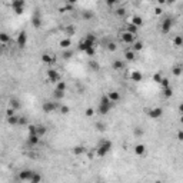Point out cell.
I'll use <instances>...</instances> for the list:
<instances>
[{"mask_svg":"<svg viewBox=\"0 0 183 183\" xmlns=\"http://www.w3.org/2000/svg\"><path fill=\"white\" fill-rule=\"evenodd\" d=\"M116 14H117L119 17H123V16H126V10H125L123 7H120V9L116 10Z\"/></svg>","mask_w":183,"mask_h":183,"instance_id":"cell-43","label":"cell"},{"mask_svg":"<svg viewBox=\"0 0 183 183\" xmlns=\"http://www.w3.org/2000/svg\"><path fill=\"white\" fill-rule=\"evenodd\" d=\"M40 180H42V176H40L39 173H36V172H34V173H33V176H32V180H30V182H32V183H39Z\"/></svg>","mask_w":183,"mask_h":183,"instance_id":"cell-33","label":"cell"},{"mask_svg":"<svg viewBox=\"0 0 183 183\" xmlns=\"http://www.w3.org/2000/svg\"><path fill=\"white\" fill-rule=\"evenodd\" d=\"M89 66H90L95 72H97V70H99V64H97L96 62H90V63H89Z\"/></svg>","mask_w":183,"mask_h":183,"instance_id":"cell-47","label":"cell"},{"mask_svg":"<svg viewBox=\"0 0 183 183\" xmlns=\"http://www.w3.org/2000/svg\"><path fill=\"white\" fill-rule=\"evenodd\" d=\"M10 107H11V109H14V110H17V109L20 107L19 100H17V99H11V100H10Z\"/></svg>","mask_w":183,"mask_h":183,"instance_id":"cell-32","label":"cell"},{"mask_svg":"<svg viewBox=\"0 0 183 183\" xmlns=\"http://www.w3.org/2000/svg\"><path fill=\"white\" fill-rule=\"evenodd\" d=\"M19 125H27V120L24 117H19Z\"/></svg>","mask_w":183,"mask_h":183,"instance_id":"cell-50","label":"cell"},{"mask_svg":"<svg viewBox=\"0 0 183 183\" xmlns=\"http://www.w3.org/2000/svg\"><path fill=\"white\" fill-rule=\"evenodd\" d=\"M57 107H59V103H56V102H46L42 106L43 112H46V113H52V112L57 110Z\"/></svg>","mask_w":183,"mask_h":183,"instance_id":"cell-8","label":"cell"},{"mask_svg":"<svg viewBox=\"0 0 183 183\" xmlns=\"http://www.w3.org/2000/svg\"><path fill=\"white\" fill-rule=\"evenodd\" d=\"M84 40H86V43H87L90 47L96 44V36H95V34H92V33H87V34L84 36Z\"/></svg>","mask_w":183,"mask_h":183,"instance_id":"cell-13","label":"cell"},{"mask_svg":"<svg viewBox=\"0 0 183 183\" xmlns=\"http://www.w3.org/2000/svg\"><path fill=\"white\" fill-rule=\"evenodd\" d=\"M69 112H70V107H69V106H64V105L60 106V113H62V115H67Z\"/></svg>","mask_w":183,"mask_h":183,"instance_id":"cell-42","label":"cell"},{"mask_svg":"<svg viewBox=\"0 0 183 183\" xmlns=\"http://www.w3.org/2000/svg\"><path fill=\"white\" fill-rule=\"evenodd\" d=\"M84 54H86V56H89V57L95 56V46H93V47H89V49L84 52Z\"/></svg>","mask_w":183,"mask_h":183,"instance_id":"cell-41","label":"cell"},{"mask_svg":"<svg viewBox=\"0 0 183 183\" xmlns=\"http://www.w3.org/2000/svg\"><path fill=\"white\" fill-rule=\"evenodd\" d=\"M73 153H74V155H82V153H84V147H83V146H76V147L73 149Z\"/></svg>","mask_w":183,"mask_h":183,"instance_id":"cell-35","label":"cell"},{"mask_svg":"<svg viewBox=\"0 0 183 183\" xmlns=\"http://www.w3.org/2000/svg\"><path fill=\"white\" fill-rule=\"evenodd\" d=\"M60 47L62 49H69L70 46H72V40L69 39V37H66V39H63V40H60Z\"/></svg>","mask_w":183,"mask_h":183,"instance_id":"cell-22","label":"cell"},{"mask_svg":"<svg viewBox=\"0 0 183 183\" xmlns=\"http://www.w3.org/2000/svg\"><path fill=\"white\" fill-rule=\"evenodd\" d=\"M42 62H43V63L50 64V63H53V62H54V57H52L50 54H43V56H42Z\"/></svg>","mask_w":183,"mask_h":183,"instance_id":"cell-28","label":"cell"},{"mask_svg":"<svg viewBox=\"0 0 183 183\" xmlns=\"http://www.w3.org/2000/svg\"><path fill=\"white\" fill-rule=\"evenodd\" d=\"M16 43H17V46L20 49L26 47V44H27V33L26 32H20L19 36H17V39H16Z\"/></svg>","mask_w":183,"mask_h":183,"instance_id":"cell-7","label":"cell"},{"mask_svg":"<svg viewBox=\"0 0 183 183\" xmlns=\"http://www.w3.org/2000/svg\"><path fill=\"white\" fill-rule=\"evenodd\" d=\"M132 23H133L135 26L140 27V26H143V19H142L140 16H133V17H132Z\"/></svg>","mask_w":183,"mask_h":183,"instance_id":"cell-23","label":"cell"},{"mask_svg":"<svg viewBox=\"0 0 183 183\" xmlns=\"http://www.w3.org/2000/svg\"><path fill=\"white\" fill-rule=\"evenodd\" d=\"M182 73H183V66H180V64H175V66L172 67V74H173V76L179 77Z\"/></svg>","mask_w":183,"mask_h":183,"instance_id":"cell-15","label":"cell"},{"mask_svg":"<svg viewBox=\"0 0 183 183\" xmlns=\"http://www.w3.org/2000/svg\"><path fill=\"white\" fill-rule=\"evenodd\" d=\"M130 79H132L133 82H140V80H143V74H142L140 72L135 70V72H132V74H130Z\"/></svg>","mask_w":183,"mask_h":183,"instance_id":"cell-17","label":"cell"},{"mask_svg":"<svg viewBox=\"0 0 183 183\" xmlns=\"http://www.w3.org/2000/svg\"><path fill=\"white\" fill-rule=\"evenodd\" d=\"M64 95H66V92H62V90H57V89H54V93H53L54 99H57V100H62V99L64 97Z\"/></svg>","mask_w":183,"mask_h":183,"instance_id":"cell-29","label":"cell"},{"mask_svg":"<svg viewBox=\"0 0 183 183\" xmlns=\"http://www.w3.org/2000/svg\"><path fill=\"white\" fill-rule=\"evenodd\" d=\"M135 153H136L137 156L145 155V153H146V146H145V145H136V146H135Z\"/></svg>","mask_w":183,"mask_h":183,"instance_id":"cell-18","label":"cell"},{"mask_svg":"<svg viewBox=\"0 0 183 183\" xmlns=\"http://www.w3.org/2000/svg\"><path fill=\"white\" fill-rule=\"evenodd\" d=\"M56 89H57V90H62V92H66V83H64L63 80H59V82L56 83Z\"/></svg>","mask_w":183,"mask_h":183,"instance_id":"cell-31","label":"cell"},{"mask_svg":"<svg viewBox=\"0 0 183 183\" xmlns=\"http://www.w3.org/2000/svg\"><path fill=\"white\" fill-rule=\"evenodd\" d=\"M135 135H136V136H142V135H143V130H142L140 127H136V129H135Z\"/></svg>","mask_w":183,"mask_h":183,"instance_id":"cell-48","label":"cell"},{"mask_svg":"<svg viewBox=\"0 0 183 183\" xmlns=\"http://www.w3.org/2000/svg\"><path fill=\"white\" fill-rule=\"evenodd\" d=\"M166 3L168 4H173V3H176V0H166Z\"/></svg>","mask_w":183,"mask_h":183,"instance_id":"cell-55","label":"cell"},{"mask_svg":"<svg viewBox=\"0 0 183 183\" xmlns=\"http://www.w3.org/2000/svg\"><path fill=\"white\" fill-rule=\"evenodd\" d=\"M72 56H73V52H72V50L64 49V52H63V59H66V60H67V59H70Z\"/></svg>","mask_w":183,"mask_h":183,"instance_id":"cell-37","label":"cell"},{"mask_svg":"<svg viewBox=\"0 0 183 183\" xmlns=\"http://www.w3.org/2000/svg\"><path fill=\"white\" fill-rule=\"evenodd\" d=\"M9 40H10V37H9V36H7L6 33H1V34H0V42H1L3 44H6V43H7Z\"/></svg>","mask_w":183,"mask_h":183,"instance_id":"cell-36","label":"cell"},{"mask_svg":"<svg viewBox=\"0 0 183 183\" xmlns=\"http://www.w3.org/2000/svg\"><path fill=\"white\" fill-rule=\"evenodd\" d=\"M95 115V109L93 107H87L86 110H84V116H87V117H92Z\"/></svg>","mask_w":183,"mask_h":183,"instance_id":"cell-39","label":"cell"},{"mask_svg":"<svg viewBox=\"0 0 183 183\" xmlns=\"http://www.w3.org/2000/svg\"><path fill=\"white\" fill-rule=\"evenodd\" d=\"M46 132H47V127H46V126H43V125H37V135H39L40 137L44 136Z\"/></svg>","mask_w":183,"mask_h":183,"instance_id":"cell-30","label":"cell"},{"mask_svg":"<svg viewBox=\"0 0 183 183\" xmlns=\"http://www.w3.org/2000/svg\"><path fill=\"white\" fill-rule=\"evenodd\" d=\"M120 40L123 42V43H126V44H133L135 43V34L133 33H129V32H123V33H120Z\"/></svg>","mask_w":183,"mask_h":183,"instance_id":"cell-6","label":"cell"},{"mask_svg":"<svg viewBox=\"0 0 183 183\" xmlns=\"http://www.w3.org/2000/svg\"><path fill=\"white\" fill-rule=\"evenodd\" d=\"M125 57H126L127 62H133V60L136 59L135 50H133V49H132V50H125Z\"/></svg>","mask_w":183,"mask_h":183,"instance_id":"cell-16","label":"cell"},{"mask_svg":"<svg viewBox=\"0 0 183 183\" xmlns=\"http://www.w3.org/2000/svg\"><path fill=\"white\" fill-rule=\"evenodd\" d=\"M67 1V4H76L77 3V0H66Z\"/></svg>","mask_w":183,"mask_h":183,"instance_id":"cell-51","label":"cell"},{"mask_svg":"<svg viewBox=\"0 0 183 183\" xmlns=\"http://www.w3.org/2000/svg\"><path fill=\"white\" fill-rule=\"evenodd\" d=\"M113 106H115V103L109 99V96L107 95H103L100 97V103H99V113L100 115H107L112 110Z\"/></svg>","mask_w":183,"mask_h":183,"instance_id":"cell-1","label":"cell"},{"mask_svg":"<svg viewBox=\"0 0 183 183\" xmlns=\"http://www.w3.org/2000/svg\"><path fill=\"white\" fill-rule=\"evenodd\" d=\"M162 79H163V76H162V74H160L159 72L153 74V82H156V83H159V84H160V82H162Z\"/></svg>","mask_w":183,"mask_h":183,"instance_id":"cell-34","label":"cell"},{"mask_svg":"<svg viewBox=\"0 0 183 183\" xmlns=\"http://www.w3.org/2000/svg\"><path fill=\"white\" fill-rule=\"evenodd\" d=\"M83 19H86V20H90L92 17H93V13L92 11H83Z\"/></svg>","mask_w":183,"mask_h":183,"instance_id":"cell-44","label":"cell"},{"mask_svg":"<svg viewBox=\"0 0 183 183\" xmlns=\"http://www.w3.org/2000/svg\"><path fill=\"white\" fill-rule=\"evenodd\" d=\"M176 136H178V140H179V142H183V130H179Z\"/></svg>","mask_w":183,"mask_h":183,"instance_id":"cell-49","label":"cell"},{"mask_svg":"<svg viewBox=\"0 0 183 183\" xmlns=\"http://www.w3.org/2000/svg\"><path fill=\"white\" fill-rule=\"evenodd\" d=\"M89 47H90V46L86 43V40H84V39H82V40L79 42V46H77V49H79L80 52H83V53H84V52H86ZM92 47H93V46H92Z\"/></svg>","mask_w":183,"mask_h":183,"instance_id":"cell-20","label":"cell"},{"mask_svg":"<svg viewBox=\"0 0 183 183\" xmlns=\"http://www.w3.org/2000/svg\"><path fill=\"white\" fill-rule=\"evenodd\" d=\"M172 43H173L175 47H180V46H183V36H180V34L175 36L173 40H172Z\"/></svg>","mask_w":183,"mask_h":183,"instance_id":"cell-19","label":"cell"},{"mask_svg":"<svg viewBox=\"0 0 183 183\" xmlns=\"http://www.w3.org/2000/svg\"><path fill=\"white\" fill-rule=\"evenodd\" d=\"M163 96H165L166 99H169V97L173 96V87H172V84L168 86V87H163Z\"/></svg>","mask_w":183,"mask_h":183,"instance_id":"cell-21","label":"cell"},{"mask_svg":"<svg viewBox=\"0 0 183 183\" xmlns=\"http://www.w3.org/2000/svg\"><path fill=\"white\" fill-rule=\"evenodd\" d=\"M107 96H109V99H110L113 103H117V102L120 100V93H119V92H115V90H113V92H109Z\"/></svg>","mask_w":183,"mask_h":183,"instance_id":"cell-14","label":"cell"},{"mask_svg":"<svg viewBox=\"0 0 183 183\" xmlns=\"http://www.w3.org/2000/svg\"><path fill=\"white\" fill-rule=\"evenodd\" d=\"M162 115H163L162 107H152V109L147 110V116H149L150 119H159Z\"/></svg>","mask_w":183,"mask_h":183,"instance_id":"cell-9","label":"cell"},{"mask_svg":"<svg viewBox=\"0 0 183 183\" xmlns=\"http://www.w3.org/2000/svg\"><path fill=\"white\" fill-rule=\"evenodd\" d=\"M46 76H47V80H49V82H52V83H57L59 80H62L60 73H59L57 70H54V69H47Z\"/></svg>","mask_w":183,"mask_h":183,"instance_id":"cell-5","label":"cell"},{"mask_svg":"<svg viewBox=\"0 0 183 183\" xmlns=\"http://www.w3.org/2000/svg\"><path fill=\"white\" fill-rule=\"evenodd\" d=\"M27 142H29L30 146H36V145L40 142V136H39L37 133H29V136H27Z\"/></svg>","mask_w":183,"mask_h":183,"instance_id":"cell-11","label":"cell"},{"mask_svg":"<svg viewBox=\"0 0 183 183\" xmlns=\"http://www.w3.org/2000/svg\"><path fill=\"white\" fill-rule=\"evenodd\" d=\"M7 122L11 125V126H17L19 125V117L16 115H11V116H7Z\"/></svg>","mask_w":183,"mask_h":183,"instance_id":"cell-24","label":"cell"},{"mask_svg":"<svg viewBox=\"0 0 183 183\" xmlns=\"http://www.w3.org/2000/svg\"><path fill=\"white\" fill-rule=\"evenodd\" d=\"M32 24H33V27H36V29H39V27L42 26V19H40V14H39V13H34V14H33V17H32Z\"/></svg>","mask_w":183,"mask_h":183,"instance_id":"cell-12","label":"cell"},{"mask_svg":"<svg viewBox=\"0 0 183 183\" xmlns=\"http://www.w3.org/2000/svg\"><path fill=\"white\" fill-rule=\"evenodd\" d=\"M33 173H34L33 170L26 169V170H23V172H20V173H19V180H23V182H30V180H32Z\"/></svg>","mask_w":183,"mask_h":183,"instance_id":"cell-10","label":"cell"},{"mask_svg":"<svg viewBox=\"0 0 183 183\" xmlns=\"http://www.w3.org/2000/svg\"><path fill=\"white\" fill-rule=\"evenodd\" d=\"M180 123H183V115H180Z\"/></svg>","mask_w":183,"mask_h":183,"instance_id":"cell-56","label":"cell"},{"mask_svg":"<svg viewBox=\"0 0 183 183\" xmlns=\"http://www.w3.org/2000/svg\"><path fill=\"white\" fill-rule=\"evenodd\" d=\"M152 1H153V0H152Z\"/></svg>","mask_w":183,"mask_h":183,"instance_id":"cell-57","label":"cell"},{"mask_svg":"<svg viewBox=\"0 0 183 183\" xmlns=\"http://www.w3.org/2000/svg\"><path fill=\"white\" fill-rule=\"evenodd\" d=\"M155 13H156V14H160V13H162V9H160V7H156Z\"/></svg>","mask_w":183,"mask_h":183,"instance_id":"cell-52","label":"cell"},{"mask_svg":"<svg viewBox=\"0 0 183 183\" xmlns=\"http://www.w3.org/2000/svg\"><path fill=\"white\" fill-rule=\"evenodd\" d=\"M126 32H129V33H133V34H136L137 33V26H135L132 21L127 24V27H126Z\"/></svg>","mask_w":183,"mask_h":183,"instance_id":"cell-26","label":"cell"},{"mask_svg":"<svg viewBox=\"0 0 183 183\" xmlns=\"http://www.w3.org/2000/svg\"><path fill=\"white\" fill-rule=\"evenodd\" d=\"M135 52H140L142 49H143V43L140 42V40H135V43H133V47H132Z\"/></svg>","mask_w":183,"mask_h":183,"instance_id":"cell-27","label":"cell"},{"mask_svg":"<svg viewBox=\"0 0 183 183\" xmlns=\"http://www.w3.org/2000/svg\"><path fill=\"white\" fill-rule=\"evenodd\" d=\"M179 112H180V115H183V103L179 105Z\"/></svg>","mask_w":183,"mask_h":183,"instance_id":"cell-53","label":"cell"},{"mask_svg":"<svg viewBox=\"0 0 183 183\" xmlns=\"http://www.w3.org/2000/svg\"><path fill=\"white\" fill-rule=\"evenodd\" d=\"M120 0H106V4L109 6V7H115V4H117Z\"/></svg>","mask_w":183,"mask_h":183,"instance_id":"cell-45","label":"cell"},{"mask_svg":"<svg viewBox=\"0 0 183 183\" xmlns=\"http://www.w3.org/2000/svg\"><path fill=\"white\" fill-rule=\"evenodd\" d=\"M160 86H162V89H163V87L170 86V80H169L168 77H163V79H162V82H160Z\"/></svg>","mask_w":183,"mask_h":183,"instance_id":"cell-38","label":"cell"},{"mask_svg":"<svg viewBox=\"0 0 183 183\" xmlns=\"http://www.w3.org/2000/svg\"><path fill=\"white\" fill-rule=\"evenodd\" d=\"M26 1L24 0H11V9L16 11V14H23Z\"/></svg>","mask_w":183,"mask_h":183,"instance_id":"cell-4","label":"cell"},{"mask_svg":"<svg viewBox=\"0 0 183 183\" xmlns=\"http://www.w3.org/2000/svg\"><path fill=\"white\" fill-rule=\"evenodd\" d=\"M172 27H173V19H172V17H166V19H163V21L160 23V32H162L163 34H168V33L172 30Z\"/></svg>","mask_w":183,"mask_h":183,"instance_id":"cell-3","label":"cell"},{"mask_svg":"<svg viewBox=\"0 0 183 183\" xmlns=\"http://www.w3.org/2000/svg\"><path fill=\"white\" fill-rule=\"evenodd\" d=\"M64 32H66V34H67V36H73L76 30H74V27H73V26H69V27H66V30H64Z\"/></svg>","mask_w":183,"mask_h":183,"instance_id":"cell-40","label":"cell"},{"mask_svg":"<svg viewBox=\"0 0 183 183\" xmlns=\"http://www.w3.org/2000/svg\"><path fill=\"white\" fill-rule=\"evenodd\" d=\"M158 3L162 6V4H166V0H158Z\"/></svg>","mask_w":183,"mask_h":183,"instance_id":"cell-54","label":"cell"},{"mask_svg":"<svg viewBox=\"0 0 183 183\" xmlns=\"http://www.w3.org/2000/svg\"><path fill=\"white\" fill-rule=\"evenodd\" d=\"M116 49H117V46H116L115 43H109V44H107V50H109V52H116Z\"/></svg>","mask_w":183,"mask_h":183,"instance_id":"cell-46","label":"cell"},{"mask_svg":"<svg viewBox=\"0 0 183 183\" xmlns=\"http://www.w3.org/2000/svg\"><path fill=\"white\" fill-rule=\"evenodd\" d=\"M112 66H113L115 70H122V69H125V63H123L122 60H115Z\"/></svg>","mask_w":183,"mask_h":183,"instance_id":"cell-25","label":"cell"},{"mask_svg":"<svg viewBox=\"0 0 183 183\" xmlns=\"http://www.w3.org/2000/svg\"><path fill=\"white\" fill-rule=\"evenodd\" d=\"M110 150H112V142H110V140H103V142H100V145L97 146L96 153H97L99 158H103V156H106Z\"/></svg>","mask_w":183,"mask_h":183,"instance_id":"cell-2","label":"cell"}]
</instances>
